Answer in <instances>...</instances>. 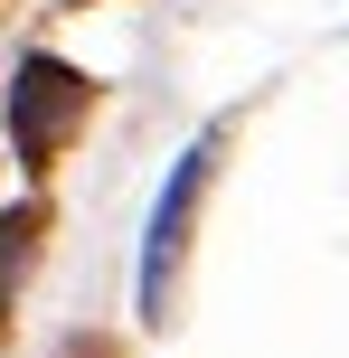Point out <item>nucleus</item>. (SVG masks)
Masks as SVG:
<instances>
[{
  "mask_svg": "<svg viewBox=\"0 0 349 358\" xmlns=\"http://www.w3.org/2000/svg\"><path fill=\"white\" fill-rule=\"evenodd\" d=\"M38 227H48L38 208L0 217V321H10V292H19V273H29V255H38Z\"/></svg>",
  "mask_w": 349,
  "mask_h": 358,
  "instance_id": "7ed1b4c3",
  "label": "nucleus"
},
{
  "mask_svg": "<svg viewBox=\"0 0 349 358\" xmlns=\"http://www.w3.org/2000/svg\"><path fill=\"white\" fill-rule=\"evenodd\" d=\"M208 161H218V142H199L180 170H170L161 208H151V255H142V311L151 321H170V283H180V245H189V208H199L208 189Z\"/></svg>",
  "mask_w": 349,
  "mask_h": 358,
  "instance_id": "f03ea898",
  "label": "nucleus"
},
{
  "mask_svg": "<svg viewBox=\"0 0 349 358\" xmlns=\"http://www.w3.org/2000/svg\"><path fill=\"white\" fill-rule=\"evenodd\" d=\"M85 76L76 66H57V57H29L19 66V85H10V132H19V161H38L48 170V151L76 132V113H85Z\"/></svg>",
  "mask_w": 349,
  "mask_h": 358,
  "instance_id": "f257e3e1",
  "label": "nucleus"
}]
</instances>
